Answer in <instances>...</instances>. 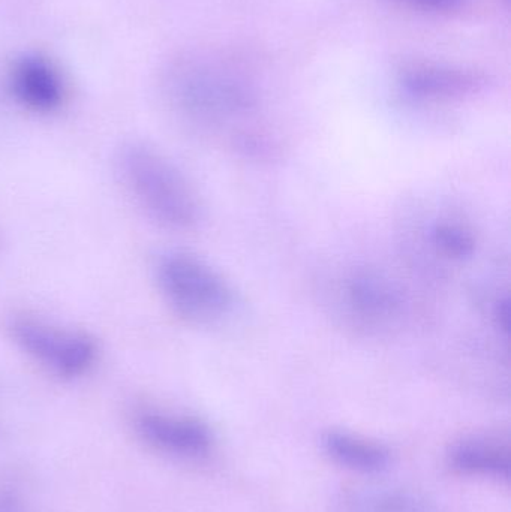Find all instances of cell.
Here are the masks:
<instances>
[{"label": "cell", "instance_id": "6da1fadb", "mask_svg": "<svg viewBox=\"0 0 511 512\" xmlns=\"http://www.w3.org/2000/svg\"><path fill=\"white\" fill-rule=\"evenodd\" d=\"M117 170L138 209L161 228L194 230L203 219V204L186 174L161 150L143 141L120 149Z\"/></svg>", "mask_w": 511, "mask_h": 512}, {"label": "cell", "instance_id": "7a4b0ae2", "mask_svg": "<svg viewBox=\"0 0 511 512\" xmlns=\"http://www.w3.org/2000/svg\"><path fill=\"white\" fill-rule=\"evenodd\" d=\"M153 279L171 312L195 327H218L236 316L239 297L221 271L180 249L158 255Z\"/></svg>", "mask_w": 511, "mask_h": 512}, {"label": "cell", "instance_id": "3957f363", "mask_svg": "<svg viewBox=\"0 0 511 512\" xmlns=\"http://www.w3.org/2000/svg\"><path fill=\"white\" fill-rule=\"evenodd\" d=\"M171 104L182 116L200 125H219L254 110L257 95L234 69L209 60L180 63L168 78Z\"/></svg>", "mask_w": 511, "mask_h": 512}, {"label": "cell", "instance_id": "277c9868", "mask_svg": "<svg viewBox=\"0 0 511 512\" xmlns=\"http://www.w3.org/2000/svg\"><path fill=\"white\" fill-rule=\"evenodd\" d=\"M15 348L33 364L63 381L89 375L101 358V346L89 331L21 313L9 321Z\"/></svg>", "mask_w": 511, "mask_h": 512}, {"label": "cell", "instance_id": "5b68a950", "mask_svg": "<svg viewBox=\"0 0 511 512\" xmlns=\"http://www.w3.org/2000/svg\"><path fill=\"white\" fill-rule=\"evenodd\" d=\"M135 429L147 445L174 459H204L215 444L212 430L204 421L158 409L138 411Z\"/></svg>", "mask_w": 511, "mask_h": 512}, {"label": "cell", "instance_id": "8992f818", "mask_svg": "<svg viewBox=\"0 0 511 512\" xmlns=\"http://www.w3.org/2000/svg\"><path fill=\"white\" fill-rule=\"evenodd\" d=\"M9 92L18 105L36 114H51L65 102V83L53 62L41 53H24L9 71Z\"/></svg>", "mask_w": 511, "mask_h": 512}, {"label": "cell", "instance_id": "52a82bcc", "mask_svg": "<svg viewBox=\"0 0 511 512\" xmlns=\"http://www.w3.org/2000/svg\"><path fill=\"white\" fill-rule=\"evenodd\" d=\"M344 301L351 312L369 322L404 315L407 295L398 280L377 268H356L344 280Z\"/></svg>", "mask_w": 511, "mask_h": 512}, {"label": "cell", "instance_id": "ba28073f", "mask_svg": "<svg viewBox=\"0 0 511 512\" xmlns=\"http://www.w3.org/2000/svg\"><path fill=\"white\" fill-rule=\"evenodd\" d=\"M488 86L485 75L453 66L420 65L402 72L399 87L417 101H452L479 95Z\"/></svg>", "mask_w": 511, "mask_h": 512}, {"label": "cell", "instance_id": "9c48e42d", "mask_svg": "<svg viewBox=\"0 0 511 512\" xmlns=\"http://www.w3.org/2000/svg\"><path fill=\"white\" fill-rule=\"evenodd\" d=\"M447 463L453 471L468 477L510 481V445L498 436L471 435L459 439L450 445Z\"/></svg>", "mask_w": 511, "mask_h": 512}, {"label": "cell", "instance_id": "30bf717a", "mask_svg": "<svg viewBox=\"0 0 511 512\" xmlns=\"http://www.w3.org/2000/svg\"><path fill=\"white\" fill-rule=\"evenodd\" d=\"M321 448L333 463L360 475L383 474L393 463L392 451L386 445L345 430L324 433Z\"/></svg>", "mask_w": 511, "mask_h": 512}, {"label": "cell", "instance_id": "8fae6325", "mask_svg": "<svg viewBox=\"0 0 511 512\" xmlns=\"http://www.w3.org/2000/svg\"><path fill=\"white\" fill-rule=\"evenodd\" d=\"M341 512H438L437 508L410 492L374 490L348 495L342 501Z\"/></svg>", "mask_w": 511, "mask_h": 512}, {"label": "cell", "instance_id": "7c38bea8", "mask_svg": "<svg viewBox=\"0 0 511 512\" xmlns=\"http://www.w3.org/2000/svg\"><path fill=\"white\" fill-rule=\"evenodd\" d=\"M428 242L438 254L453 261H468L477 251V240L470 228L458 221L438 219L428 228Z\"/></svg>", "mask_w": 511, "mask_h": 512}, {"label": "cell", "instance_id": "4fadbf2b", "mask_svg": "<svg viewBox=\"0 0 511 512\" xmlns=\"http://www.w3.org/2000/svg\"><path fill=\"white\" fill-rule=\"evenodd\" d=\"M399 2L425 12L444 14V12H452L461 8L467 0H399Z\"/></svg>", "mask_w": 511, "mask_h": 512}, {"label": "cell", "instance_id": "5bb4252c", "mask_svg": "<svg viewBox=\"0 0 511 512\" xmlns=\"http://www.w3.org/2000/svg\"><path fill=\"white\" fill-rule=\"evenodd\" d=\"M492 319H494V324L498 331L506 339H509L511 333V300L509 295H503V297L495 301Z\"/></svg>", "mask_w": 511, "mask_h": 512}]
</instances>
